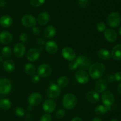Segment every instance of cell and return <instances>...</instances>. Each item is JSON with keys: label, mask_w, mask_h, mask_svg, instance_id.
Here are the masks:
<instances>
[{"label": "cell", "mask_w": 121, "mask_h": 121, "mask_svg": "<svg viewBox=\"0 0 121 121\" xmlns=\"http://www.w3.org/2000/svg\"><path fill=\"white\" fill-rule=\"evenodd\" d=\"M106 68L102 62H95L91 65L89 68V74L90 77L94 79H97L102 77L105 72Z\"/></svg>", "instance_id": "1"}, {"label": "cell", "mask_w": 121, "mask_h": 121, "mask_svg": "<svg viewBox=\"0 0 121 121\" xmlns=\"http://www.w3.org/2000/svg\"><path fill=\"white\" fill-rule=\"evenodd\" d=\"M77 98L73 94L71 93L66 94L63 96L62 100L63 106L67 110H72L74 109L77 104Z\"/></svg>", "instance_id": "2"}, {"label": "cell", "mask_w": 121, "mask_h": 121, "mask_svg": "<svg viewBox=\"0 0 121 121\" xmlns=\"http://www.w3.org/2000/svg\"><path fill=\"white\" fill-rule=\"evenodd\" d=\"M121 15L117 12H112L109 14L106 19V22L111 27H117L121 23Z\"/></svg>", "instance_id": "3"}, {"label": "cell", "mask_w": 121, "mask_h": 121, "mask_svg": "<svg viewBox=\"0 0 121 121\" xmlns=\"http://www.w3.org/2000/svg\"><path fill=\"white\" fill-rule=\"evenodd\" d=\"M101 100L104 105L108 109L114 103L115 96L111 91H105L102 94Z\"/></svg>", "instance_id": "4"}, {"label": "cell", "mask_w": 121, "mask_h": 121, "mask_svg": "<svg viewBox=\"0 0 121 121\" xmlns=\"http://www.w3.org/2000/svg\"><path fill=\"white\" fill-rule=\"evenodd\" d=\"M12 89L11 81L6 78H0V94H7Z\"/></svg>", "instance_id": "5"}, {"label": "cell", "mask_w": 121, "mask_h": 121, "mask_svg": "<svg viewBox=\"0 0 121 121\" xmlns=\"http://www.w3.org/2000/svg\"><path fill=\"white\" fill-rule=\"evenodd\" d=\"M37 75L40 77H47L51 75L52 72V68L48 64H43L39 65L37 68Z\"/></svg>", "instance_id": "6"}, {"label": "cell", "mask_w": 121, "mask_h": 121, "mask_svg": "<svg viewBox=\"0 0 121 121\" xmlns=\"http://www.w3.org/2000/svg\"><path fill=\"white\" fill-rule=\"evenodd\" d=\"M61 93V88L56 84H51L47 91V95L50 98H55Z\"/></svg>", "instance_id": "7"}, {"label": "cell", "mask_w": 121, "mask_h": 121, "mask_svg": "<svg viewBox=\"0 0 121 121\" xmlns=\"http://www.w3.org/2000/svg\"><path fill=\"white\" fill-rule=\"evenodd\" d=\"M21 23L26 27H32L35 26L37 23L36 19L33 15L26 14L21 19Z\"/></svg>", "instance_id": "8"}, {"label": "cell", "mask_w": 121, "mask_h": 121, "mask_svg": "<svg viewBox=\"0 0 121 121\" xmlns=\"http://www.w3.org/2000/svg\"><path fill=\"white\" fill-rule=\"evenodd\" d=\"M75 79L80 84H86L89 81V76L84 70H79L75 74Z\"/></svg>", "instance_id": "9"}, {"label": "cell", "mask_w": 121, "mask_h": 121, "mask_svg": "<svg viewBox=\"0 0 121 121\" xmlns=\"http://www.w3.org/2000/svg\"><path fill=\"white\" fill-rule=\"evenodd\" d=\"M76 61L78 64V68L81 70H87L91 66V62L87 57L84 55H80L76 58Z\"/></svg>", "instance_id": "10"}, {"label": "cell", "mask_w": 121, "mask_h": 121, "mask_svg": "<svg viewBox=\"0 0 121 121\" xmlns=\"http://www.w3.org/2000/svg\"><path fill=\"white\" fill-rule=\"evenodd\" d=\"M56 106V103L52 98L47 99L44 101L43 104V109L44 111L48 113L53 112L55 110Z\"/></svg>", "instance_id": "11"}, {"label": "cell", "mask_w": 121, "mask_h": 121, "mask_svg": "<svg viewBox=\"0 0 121 121\" xmlns=\"http://www.w3.org/2000/svg\"><path fill=\"white\" fill-rule=\"evenodd\" d=\"M42 101V96L39 93L34 92L31 94L28 98V102L31 106H35L40 104Z\"/></svg>", "instance_id": "12"}, {"label": "cell", "mask_w": 121, "mask_h": 121, "mask_svg": "<svg viewBox=\"0 0 121 121\" xmlns=\"http://www.w3.org/2000/svg\"><path fill=\"white\" fill-rule=\"evenodd\" d=\"M63 57L67 60H73L76 58V52L72 48L69 47H65L61 51Z\"/></svg>", "instance_id": "13"}, {"label": "cell", "mask_w": 121, "mask_h": 121, "mask_svg": "<svg viewBox=\"0 0 121 121\" xmlns=\"http://www.w3.org/2000/svg\"><path fill=\"white\" fill-rule=\"evenodd\" d=\"M104 37L108 42L113 43L117 39V33L115 30L112 28H108L104 32Z\"/></svg>", "instance_id": "14"}, {"label": "cell", "mask_w": 121, "mask_h": 121, "mask_svg": "<svg viewBox=\"0 0 121 121\" xmlns=\"http://www.w3.org/2000/svg\"><path fill=\"white\" fill-rule=\"evenodd\" d=\"M40 56V51L35 48L30 49L27 53V58L29 61L34 62L37 60Z\"/></svg>", "instance_id": "15"}, {"label": "cell", "mask_w": 121, "mask_h": 121, "mask_svg": "<svg viewBox=\"0 0 121 121\" xmlns=\"http://www.w3.org/2000/svg\"><path fill=\"white\" fill-rule=\"evenodd\" d=\"M26 52V47L22 43H17L14 46V53L18 58H22Z\"/></svg>", "instance_id": "16"}, {"label": "cell", "mask_w": 121, "mask_h": 121, "mask_svg": "<svg viewBox=\"0 0 121 121\" xmlns=\"http://www.w3.org/2000/svg\"><path fill=\"white\" fill-rule=\"evenodd\" d=\"M86 98L89 103L92 104H96L100 100V96L99 93L95 91H88L86 94Z\"/></svg>", "instance_id": "17"}, {"label": "cell", "mask_w": 121, "mask_h": 121, "mask_svg": "<svg viewBox=\"0 0 121 121\" xmlns=\"http://www.w3.org/2000/svg\"><path fill=\"white\" fill-rule=\"evenodd\" d=\"M46 51L50 54H54L58 50V45L56 42L53 40H48L45 44Z\"/></svg>", "instance_id": "18"}, {"label": "cell", "mask_w": 121, "mask_h": 121, "mask_svg": "<svg viewBox=\"0 0 121 121\" xmlns=\"http://www.w3.org/2000/svg\"><path fill=\"white\" fill-rule=\"evenodd\" d=\"M108 87L107 81L105 79H99L95 83L96 91L98 93H103L106 90Z\"/></svg>", "instance_id": "19"}, {"label": "cell", "mask_w": 121, "mask_h": 121, "mask_svg": "<svg viewBox=\"0 0 121 121\" xmlns=\"http://www.w3.org/2000/svg\"><path fill=\"white\" fill-rule=\"evenodd\" d=\"M50 16L49 13L46 11H43L40 13L37 17V22L41 26H45L50 21Z\"/></svg>", "instance_id": "20"}, {"label": "cell", "mask_w": 121, "mask_h": 121, "mask_svg": "<svg viewBox=\"0 0 121 121\" xmlns=\"http://www.w3.org/2000/svg\"><path fill=\"white\" fill-rule=\"evenodd\" d=\"M13 35L8 31H4L0 33V42L2 44H8L13 40Z\"/></svg>", "instance_id": "21"}, {"label": "cell", "mask_w": 121, "mask_h": 121, "mask_svg": "<svg viewBox=\"0 0 121 121\" xmlns=\"http://www.w3.org/2000/svg\"><path fill=\"white\" fill-rule=\"evenodd\" d=\"M13 23V20L11 17L9 15H4L0 18V25L4 28H8L10 27Z\"/></svg>", "instance_id": "22"}, {"label": "cell", "mask_w": 121, "mask_h": 121, "mask_svg": "<svg viewBox=\"0 0 121 121\" xmlns=\"http://www.w3.org/2000/svg\"><path fill=\"white\" fill-rule=\"evenodd\" d=\"M3 68L6 72H12L15 70V63L11 59H6L2 63Z\"/></svg>", "instance_id": "23"}, {"label": "cell", "mask_w": 121, "mask_h": 121, "mask_svg": "<svg viewBox=\"0 0 121 121\" xmlns=\"http://www.w3.org/2000/svg\"><path fill=\"white\" fill-rule=\"evenodd\" d=\"M111 56L115 60H121V44L116 45L113 47L112 52H111Z\"/></svg>", "instance_id": "24"}, {"label": "cell", "mask_w": 121, "mask_h": 121, "mask_svg": "<svg viewBox=\"0 0 121 121\" xmlns=\"http://www.w3.org/2000/svg\"><path fill=\"white\" fill-rule=\"evenodd\" d=\"M56 34V28L54 26H48L44 30V36L47 39H52Z\"/></svg>", "instance_id": "25"}, {"label": "cell", "mask_w": 121, "mask_h": 121, "mask_svg": "<svg viewBox=\"0 0 121 121\" xmlns=\"http://www.w3.org/2000/svg\"><path fill=\"white\" fill-rule=\"evenodd\" d=\"M98 56L104 60H107L111 58V53L106 49H101L98 51Z\"/></svg>", "instance_id": "26"}, {"label": "cell", "mask_w": 121, "mask_h": 121, "mask_svg": "<svg viewBox=\"0 0 121 121\" xmlns=\"http://www.w3.org/2000/svg\"><path fill=\"white\" fill-rule=\"evenodd\" d=\"M24 70L27 74L31 76L35 74V72H36L35 66H34V64H31V63H28V64H26L25 65Z\"/></svg>", "instance_id": "27"}, {"label": "cell", "mask_w": 121, "mask_h": 121, "mask_svg": "<svg viewBox=\"0 0 121 121\" xmlns=\"http://www.w3.org/2000/svg\"><path fill=\"white\" fill-rule=\"evenodd\" d=\"M11 102L8 98H2L0 100V107L3 110H8L11 108Z\"/></svg>", "instance_id": "28"}, {"label": "cell", "mask_w": 121, "mask_h": 121, "mask_svg": "<svg viewBox=\"0 0 121 121\" xmlns=\"http://www.w3.org/2000/svg\"><path fill=\"white\" fill-rule=\"evenodd\" d=\"M94 110L95 112V113L96 115L101 116V115H104L105 113H106V112L108 110V109L105 105H101V104H100V105H98L97 106H96Z\"/></svg>", "instance_id": "29"}, {"label": "cell", "mask_w": 121, "mask_h": 121, "mask_svg": "<svg viewBox=\"0 0 121 121\" xmlns=\"http://www.w3.org/2000/svg\"><path fill=\"white\" fill-rule=\"evenodd\" d=\"M69 78L66 76H61L57 79V85L60 88H65L68 85Z\"/></svg>", "instance_id": "30"}, {"label": "cell", "mask_w": 121, "mask_h": 121, "mask_svg": "<svg viewBox=\"0 0 121 121\" xmlns=\"http://www.w3.org/2000/svg\"><path fill=\"white\" fill-rule=\"evenodd\" d=\"M2 55L5 58H9L12 55L13 51L12 49L9 46H5L2 49Z\"/></svg>", "instance_id": "31"}, {"label": "cell", "mask_w": 121, "mask_h": 121, "mask_svg": "<svg viewBox=\"0 0 121 121\" xmlns=\"http://www.w3.org/2000/svg\"><path fill=\"white\" fill-rule=\"evenodd\" d=\"M45 1L46 0H30V3L33 7H37L44 4Z\"/></svg>", "instance_id": "32"}, {"label": "cell", "mask_w": 121, "mask_h": 121, "mask_svg": "<svg viewBox=\"0 0 121 121\" xmlns=\"http://www.w3.org/2000/svg\"><path fill=\"white\" fill-rule=\"evenodd\" d=\"M65 115H66V112H65V109H60L57 110L55 116L58 119H62L65 116Z\"/></svg>", "instance_id": "33"}, {"label": "cell", "mask_w": 121, "mask_h": 121, "mask_svg": "<svg viewBox=\"0 0 121 121\" xmlns=\"http://www.w3.org/2000/svg\"><path fill=\"white\" fill-rule=\"evenodd\" d=\"M78 68V64L76 60H73L70 61L69 64V68L71 70V71H74L76 70Z\"/></svg>", "instance_id": "34"}, {"label": "cell", "mask_w": 121, "mask_h": 121, "mask_svg": "<svg viewBox=\"0 0 121 121\" xmlns=\"http://www.w3.org/2000/svg\"><path fill=\"white\" fill-rule=\"evenodd\" d=\"M96 28L99 32H103L106 30V26L104 22H99L97 24Z\"/></svg>", "instance_id": "35"}, {"label": "cell", "mask_w": 121, "mask_h": 121, "mask_svg": "<svg viewBox=\"0 0 121 121\" xmlns=\"http://www.w3.org/2000/svg\"><path fill=\"white\" fill-rule=\"evenodd\" d=\"M15 113L17 116L19 117H22L24 115L25 110L22 107H17L15 110Z\"/></svg>", "instance_id": "36"}, {"label": "cell", "mask_w": 121, "mask_h": 121, "mask_svg": "<svg viewBox=\"0 0 121 121\" xmlns=\"http://www.w3.org/2000/svg\"><path fill=\"white\" fill-rule=\"evenodd\" d=\"M40 121H52V116L50 113H46L41 116Z\"/></svg>", "instance_id": "37"}, {"label": "cell", "mask_w": 121, "mask_h": 121, "mask_svg": "<svg viewBox=\"0 0 121 121\" xmlns=\"http://www.w3.org/2000/svg\"><path fill=\"white\" fill-rule=\"evenodd\" d=\"M28 39V36L26 33H22L20 35V40L22 42H27Z\"/></svg>", "instance_id": "38"}, {"label": "cell", "mask_w": 121, "mask_h": 121, "mask_svg": "<svg viewBox=\"0 0 121 121\" xmlns=\"http://www.w3.org/2000/svg\"><path fill=\"white\" fill-rule=\"evenodd\" d=\"M89 2V0H78L79 5L82 8H85Z\"/></svg>", "instance_id": "39"}, {"label": "cell", "mask_w": 121, "mask_h": 121, "mask_svg": "<svg viewBox=\"0 0 121 121\" xmlns=\"http://www.w3.org/2000/svg\"><path fill=\"white\" fill-rule=\"evenodd\" d=\"M31 81L32 83H34V84L37 83L40 81V76L35 74L33 75H32L31 78Z\"/></svg>", "instance_id": "40"}, {"label": "cell", "mask_w": 121, "mask_h": 121, "mask_svg": "<svg viewBox=\"0 0 121 121\" xmlns=\"http://www.w3.org/2000/svg\"><path fill=\"white\" fill-rule=\"evenodd\" d=\"M32 32L35 35H39L40 33V29L39 27H37V26H34L32 28Z\"/></svg>", "instance_id": "41"}, {"label": "cell", "mask_w": 121, "mask_h": 121, "mask_svg": "<svg viewBox=\"0 0 121 121\" xmlns=\"http://www.w3.org/2000/svg\"><path fill=\"white\" fill-rule=\"evenodd\" d=\"M115 79L118 81H121V72H117L115 74Z\"/></svg>", "instance_id": "42"}, {"label": "cell", "mask_w": 121, "mask_h": 121, "mask_svg": "<svg viewBox=\"0 0 121 121\" xmlns=\"http://www.w3.org/2000/svg\"><path fill=\"white\" fill-rule=\"evenodd\" d=\"M37 43L40 46H43L44 45V44H46V41L44 39H42V38H40L37 40Z\"/></svg>", "instance_id": "43"}, {"label": "cell", "mask_w": 121, "mask_h": 121, "mask_svg": "<svg viewBox=\"0 0 121 121\" xmlns=\"http://www.w3.org/2000/svg\"><path fill=\"white\" fill-rule=\"evenodd\" d=\"M71 121H83V120L79 116H76V117H73Z\"/></svg>", "instance_id": "44"}, {"label": "cell", "mask_w": 121, "mask_h": 121, "mask_svg": "<svg viewBox=\"0 0 121 121\" xmlns=\"http://www.w3.org/2000/svg\"><path fill=\"white\" fill-rule=\"evenodd\" d=\"M6 5V2L4 0H0V7H4Z\"/></svg>", "instance_id": "45"}, {"label": "cell", "mask_w": 121, "mask_h": 121, "mask_svg": "<svg viewBox=\"0 0 121 121\" xmlns=\"http://www.w3.org/2000/svg\"><path fill=\"white\" fill-rule=\"evenodd\" d=\"M108 78L109 81H113L115 79V75H113V74H111L108 77Z\"/></svg>", "instance_id": "46"}, {"label": "cell", "mask_w": 121, "mask_h": 121, "mask_svg": "<svg viewBox=\"0 0 121 121\" xmlns=\"http://www.w3.org/2000/svg\"><path fill=\"white\" fill-rule=\"evenodd\" d=\"M117 90H118V92L119 94L121 95V83L118 85V88H117Z\"/></svg>", "instance_id": "47"}, {"label": "cell", "mask_w": 121, "mask_h": 121, "mask_svg": "<svg viewBox=\"0 0 121 121\" xmlns=\"http://www.w3.org/2000/svg\"><path fill=\"white\" fill-rule=\"evenodd\" d=\"M92 121H102V119L100 118V117H93V118L92 119Z\"/></svg>", "instance_id": "48"}, {"label": "cell", "mask_w": 121, "mask_h": 121, "mask_svg": "<svg viewBox=\"0 0 121 121\" xmlns=\"http://www.w3.org/2000/svg\"><path fill=\"white\" fill-rule=\"evenodd\" d=\"M119 35L121 36V27L119 28Z\"/></svg>", "instance_id": "49"}, {"label": "cell", "mask_w": 121, "mask_h": 121, "mask_svg": "<svg viewBox=\"0 0 121 121\" xmlns=\"http://www.w3.org/2000/svg\"><path fill=\"white\" fill-rule=\"evenodd\" d=\"M2 60H3V58H2V57L0 55V62H1Z\"/></svg>", "instance_id": "50"}, {"label": "cell", "mask_w": 121, "mask_h": 121, "mask_svg": "<svg viewBox=\"0 0 121 121\" xmlns=\"http://www.w3.org/2000/svg\"><path fill=\"white\" fill-rule=\"evenodd\" d=\"M111 121H119L117 119H112V120H111Z\"/></svg>", "instance_id": "51"}]
</instances>
